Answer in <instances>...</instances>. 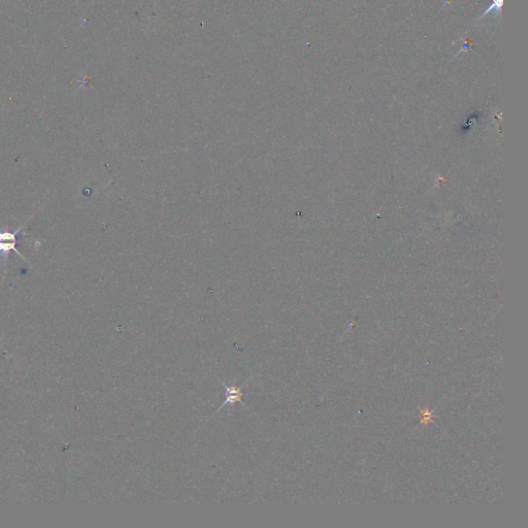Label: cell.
I'll list each match as a JSON object with an SVG mask.
<instances>
[{
	"label": "cell",
	"mask_w": 528,
	"mask_h": 528,
	"mask_svg": "<svg viewBox=\"0 0 528 528\" xmlns=\"http://www.w3.org/2000/svg\"><path fill=\"white\" fill-rule=\"evenodd\" d=\"M26 226V223L23 224L21 227H19L17 230H15L14 232H9V231H0V258H2L3 262H4V267L7 268V264H8V259H9V255L10 253L13 251L15 252L17 255H19L23 260H25L27 263H29V261L21 254V252L17 249V244L19 242L18 239V235L19 233L21 232V230ZM30 264V263H29Z\"/></svg>",
	"instance_id": "6da1fadb"
},
{
	"label": "cell",
	"mask_w": 528,
	"mask_h": 528,
	"mask_svg": "<svg viewBox=\"0 0 528 528\" xmlns=\"http://www.w3.org/2000/svg\"><path fill=\"white\" fill-rule=\"evenodd\" d=\"M223 386L225 388V400L223 401L221 406H219V409H222L226 405H233L236 402H239L243 405H245V402L243 401V397H244V392L242 390L243 386H241V387L227 386L225 384H223Z\"/></svg>",
	"instance_id": "7a4b0ae2"
},
{
	"label": "cell",
	"mask_w": 528,
	"mask_h": 528,
	"mask_svg": "<svg viewBox=\"0 0 528 528\" xmlns=\"http://www.w3.org/2000/svg\"><path fill=\"white\" fill-rule=\"evenodd\" d=\"M502 4H503V0H492V5L489 7V9H487L485 11V13L482 15L481 19L484 18L487 14L491 13V12H494V15L496 17H498L501 13V7H502Z\"/></svg>",
	"instance_id": "3957f363"
},
{
	"label": "cell",
	"mask_w": 528,
	"mask_h": 528,
	"mask_svg": "<svg viewBox=\"0 0 528 528\" xmlns=\"http://www.w3.org/2000/svg\"><path fill=\"white\" fill-rule=\"evenodd\" d=\"M433 418H434V415H433V412L429 411L428 409L425 410V411H421V414H420V421L421 423H425V424H428L429 422L433 421Z\"/></svg>",
	"instance_id": "277c9868"
}]
</instances>
